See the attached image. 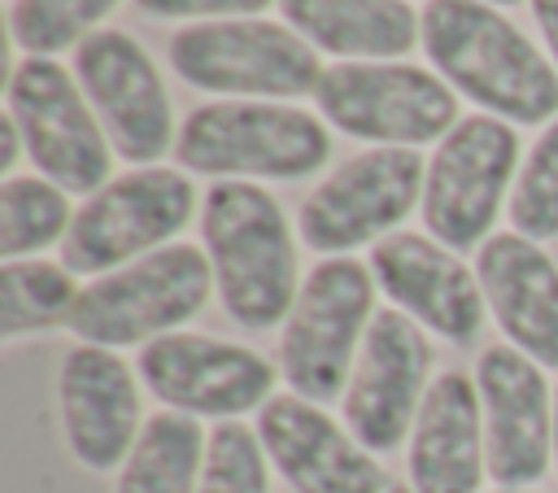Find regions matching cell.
I'll use <instances>...</instances> for the list:
<instances>
[{"mask_svg":"<svg viewBox=\"0 0 558 493\" xmlns=\"http://www.w3.org/2000/svg\"><path fill=\"white\" fill-rule=\"evenodd\" d=\"M122 0H9V39L22 57H57L78 48Z\"/></svg>","mask_w":558,"mask_h":493,"instance_id":"25","label":"cell"},{"mask_svg":"<svg viewBox=\"0 0 558 493\" xmlns=\"http://www.w3.org/2000/svg\"><path fill=\"white\" fill-rule=\"evenodd\" d=\"M4 113L22 131L35 175L92 196L113 179V144L87 105L78 79L57 57H17L4 87Z\"/></svg>","mask_w":558,"mask_h":493,"instance_id":"11","label":"cell"},{"mask_svg":"<svg viewBox=\"0 0 558 493\" xmlns=\"http://www.w3.org/2000/svg\"><path fill=\"white\" fill-rule=\"evenodd\" d=\"M405 476L414 493H484L488 445L480 388L471 371H436L414 419V432L405 441Z\"/></svg>","mask_w":558,"mask_h":493,"instance_id":"20","label":"cell"},{"mask_svg":"<svg viewBox=\"0 0 558 493\" xmlns=\"http://www.w3.org/2000/svg\"><path fill=\"white\" fill-rule=\"evenodd\" d=\"M371 275L392 310L414 318L427 336L453 349H471L480 340L488 318L480 275L427 231H397L379 240L371 249Z\"/></svg>","mask_w":558,"mask_h":493,"instance_id":"17","label":"cell"},{"mask_svg":"<svg viewBox=\"0 0 558 493\" xmlns=\"http://www.w3.org/2000/svg\"><path fill=\"white\" fill-rule=\"evenodd\" d=\"M388 493H414V489H410V484H392Z\"/></svg>","mask_w":558,"mask_h":493,"instance_id":"33","label":"cell"},{"mask_svg":"<svg viewBox=\"0 0 558 493\" xmlns=\"http://www.w3.org/2000/svg\"><path fill=\"white\" fill-rule=\"evenodd\" d=\"M475 275L506 345L558 371V262L519 231H493L475 249Z\"/></svg>","mask_w":558,"mask_h":493,"instance_id":"19","label":"cell"},{"mask_svg":"<svg viewBox=\"0 0 558 493\" xmlns=\"http://www.w3.org/2000/svg\"><path fill=\"white\" fill-rule=\"evenodd\" d=\"M74 209L70 192L44 175H13L0 183V257L22 262L48 249H61L70 236Z\"/></svg>","mask_w":558,"mask_h":493,"instance_id":"24","label":"cell"},{"mask_svg":"<svg viewBox=\"0 0 558 493\" xmlns=\"http://www.w3.org/2000/svg\"><path fill=\"white\" fill-rule=\"evenodd\" d=\"M174 161L218 183H296L331 161V131L288 100H209L179 122Z\"/></svg>","mask_w":558,"mask_h":493,"instance_id":"3","label":"cell"},{"mask_svg":"<svg viewBox=\"0 0 558 493\" xmlns=\"http://www.w3.org/2000/svg\"><path fill=\"white\" fill-rule=\"evenodd\" d=\"M506 214H510V231L536 244L558 240V118L523 153Z\"/></svg>","mask_w":558,"mask_h":493,"instance_id":"26","label":"cell"},{"mask_svg":"<svg viewBox=\"0 0 558 493\" xmlns=\"http://www.w3.org/2000/svg\"><path fill=\"white\" fill-rule=\"evenodd\" d=\"M74 79L87 105L96 109L113 153L131 170L157 166L166 153H174V105L157 61L140 48L135 35L105 26L92 39H83L74 48Z\"/></svg>","mask_w":558,"mask_h":493,"instance_id":"13","label":"cell"},{"mask_svg":"<svg viewBox=\"0 0 558 493\" xmlns=\"http://www.w3.org/2000/svg\"><path fill=\"white\" fill-rule=\"evenodd\" d=\"M196 183L174 166H140L113 175L100 192H92L70 223L61 244V262L74 275H109L131 266L166 244H179L183 227L196 218Z\"/></svg>","mask_w":558,"mask_h":493,"instance_id":"9","label":"cell"},{"mask_svg":"<svg viewBox=\"0 0 558 493\" xmlns=\"http://www.w3.org/2000/svg\"><path fill=\"white\" fill-rule=\"evenodd\" d=\"M484 4H497V9H514V4H523V0H484Z\"/></svg>","mask_w":558,"mask_h":493,"instance_id":"31","label":"cell"},{"mask_svg":"<svg viewBox=\"0 0 558 493\" xmlns=\"http://www.w3.org/2000/svg\"><path fill=\"white\" fill-rule=\"evenodd\" d=\"M214 292V266L201 244H166L131 266H118L83 284L70 314V332L100 349H144L170 332H183Z\"/></svg>","mask_w":558,"mask_h":493,"instance_id":"5","label":"cell"},{"mask_svg":"<svg viewBox=\"0 0 558 493\" xmlns=\"http://www.w3.org/2000/svg\"><path fill=\"white\" fill-rule=\"evenodd\" d=\"M554 471H558V384H554Z\"/></svg>","mask_w":558,"mask_h":493,"instance_id":"30","label":"cell"},{"mask_svg":"<svg viewBox=\"0 0 558 493\" xmlns=\"http://www.w3.org/2000/svg\"><path fill=\"white\" fill-rule=\"evenodd\" d=\"M375 275L371 262L357 257H323L301 279L292 314L279 327V380L288 393L327 406L340 401L371 332L375 310Z\"/></svg>","mask_w":558,"mask_h":493,"instance_id":"4","label":"cell"},{"mask_svg":"<svg viewBox=\"0 0 558 493\" xmlns=\"http://www.w3.org/2000/svg\"><path fill=\"white\" fill-rule=\"evenodd\" d=\"M270 458L262 449L257 428L244 423H218L209 432L205 471L196 493H270Z\"/></svg>","mask_w":558,"mask_h":493,"instance_id":"27","label":"cell"},{"mask_svg":"<svg viewBox=\"0 0 558 493\" xmlns=\"http://www.w3.org/2000/svg\"><path fill=\"white\" fill-rule=\"evenodd\" d=\"M532 9V22H536V35L549 52V61L558 65V0H527Z\"/></svg>","mask_w":558,"mask_h":493,"instance_id":"29","label":"cell"},{"mask_svg":"<svg viewBox=\"0 0 558 493\" xmlns=\"http://www.w3.org/2000/svg\"><path fill=\"white\" fill-rule=\"evenodd\" d=\"M275 0H135V9L153 22H218V17H257Z\"/></svg>","mask_w":558,"mask_h":493,"instance_id":"28","label":"cell"},{"mask_svg":"<svg viewBox=\"0 0 558 493\" xmlns=\"http://www.w3.org/2000/svg\"><path fill=\"white\" fill-rule=\"evenodd\" d=\"M427 161L418 148H362L296 205V236L318 257H353L397 236L423 205Z\"/></svg>","mask_w":558,"mask_h":493,"instance_id":"10","label":"cell"},{"mask_svg":"<svg viewBox=\"0 0 558 493\" xmlns=\"http://www.w3.org/2000/svg\"><path fill=\"white\" fill-rule=\"evenodd\" d=\"M257 436L292 493H388V467L375 458L344 419L296 393H275L257 410Z\"/></svg>","mask_w":558,"mask_h":493,"instance_id":"18","label":"cell"},{"mask_svg":"<svg viewBox=\"0 0 558 493\" xmlns=\"http://www.w3.org/2000/svg\"><path fill=\"white\" fill-rule=\"evenodd\" d=\"M318 118L371 148L440 144L458 122V92L410 61H336L314 87Z\"/></svg>","mask_w":558,"mask_h":493,"instance_id":"7","label":"cell"},{"mask_svg":"<svg viewBox=\"0 0 558 493\" xmlns=\"http://www.w3.org/2000/svg\"><path fill=\"white\" fill-rule=\"evenodd\" d=\"M205 449H209V432L201 428V419L179 410H157L148 414L131 458L122 462L113 493H196L205 471Z\"/></svg>","mask_w":558,"mask_h":493,"instance_id":"22","label":"cell"},{"mask_svg":"<svg viewBox=\"0 0 558 493\" xmlns=\"http://www.w3.org/2000/svg\"><path fill=\"white\" fill-rule=\"evenodd\" d=\"M296 223L262 183L222 179L201 201V249L214 266V297L244 332H275L301 292Z\"/></svg>","mask_w":558,"mask_h":493,"instance_id":"2","label":"cell"},{"mask_svg":"<svg viewBox=\"0 0 558 493\" xmlns=\"http://www.w3.org/2000/svg\"><path fill=\"white\" fill-rule=\"evenodd\" d=\"M135 371L161 410L214 423H240L244 414L262 410L279 384V362L240 340L205 332H170L144 345Z\"/></svg>","mask_w":558,"mask_h":493,"instance_id":"12","label":"cell"},{"mask_svg":"<svg viewBox=\"0 0 558 493\" xmlns=\"http://www.w3.org/2000/svg\"><path fill=\"white\" fill-rule=\"evenodd\" d=\"M432 362L436 349L414 318L392 305L371 318L349 388L340 397V419L375 458H388L410 441L423 397L436 380Z\"/></svg>","mask_w":558,"mask_h":493,"instance_id":"14","label":"cell"},{"mask_svg":"<svg viewBox=\"0 0 558 493\" xmlns=\"http://www.w3.org/2000/svg\"><path fill=\"white\" fill-rule=\"evenodd\" d=\"M484 410L488 480L497 489H536L554 471V384L541 362L514 345H488L475 358Z\"/></svg>","mask_w":558,"mask_h":493,"instance_id":"15","label":"cell"},{"mask_svg":"<svg viewBox=\"0 0 558 493\" xmlns=\"http://www.w3.org/2000/svg\"><path fill=\"white\" fill-rule=\"evenodd\" d=\"M488 493H541V489H488Z\"/></svg>","mask_w":558,"mask_h":493,"instance_id":"32","label":"cell"},{"mask_svg":"<svg viewBox=\"0 0 558 493\" xmlns=\"http://www.w3.org/2000/svg\"><path fill=\"white\" fill-rule=\"evenodd\" d=\"M523 166L519 127L493 113H462V122L436 144L423 175V231L453 253L480 249L501 209L510 205Z\"/></svg>","mask_w":558,"mask_h":493,"instance_id":"8","label":"cell"},{"mask_svg":"<svg viewBox=\"0 0 558 493\" xmlns=\"http://www.w3.org/2000/svg\"><path fill=\"white\" fill-rule=\"evenodd\" d=\"M166 48L179 83L218 100H301L314 96L327 70L288 22L270 17L192 22Z\"/></svg>","mask_w":558,"mask_h":493,"instance_id":"6","label":"cell"},{"mask_svg":"<svg viewBox=\"0 0 558 493\" xmlns=\"http://www.w3.org/2000/svg\"><path fill=\"white\" fill-rule=\"evenodd\" d=\"M427 65L480 113L510 127H549L558 118V65L484 0H427L418 31Z\"/></svg>","mask_w":558,"mask_h":493,"instance_id":"1","label":"cell"},{"mask_svg":"<svg viewBox=\"0 0 558 493\" xmlns=\"http://www.w3.org/2000/svg\"><path fill=\"white\" fill-rule=\"evenodd\" d=\"M140 371L118 353L100 345H74L65 349L57 366V414H61V441L70 458L92 471H122L131 458L140 432H144V393Z\"/></svg>","mask_w":558,"mask_h":493,"instance_id":"16","label":"cell"},{"mask_svg":"<svg viewBox=\"0 0 558 493\" xmlns=\"http://www.w3.org/2000/svg\"><path fill=\"white\" fill-rule=\"evenodd\" d=\"M78 275L65 262L22 257L0 266V340L17 345L26 336H44L70 327L78 305Z\"/></svg>","mask_w":558,"mask_h":493,"instance_id":"23","label":"cell"},{"mask_svg":"<svg viewBox=\"0 0 558 493\" xmlns=\"http://www.w3.org/2000/svg\"><path fill=\"white\" fill-rule=\"evenodd\" d=\"M283 22L336 61H401L423 31L410 0H279Z\"/></svg>","mask_w":558,"mask_h":493,"instance_id":"21","label":"cell"}]
</instances>
